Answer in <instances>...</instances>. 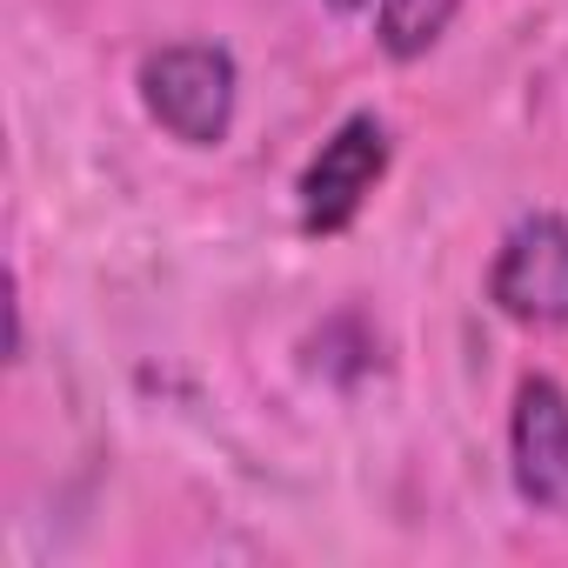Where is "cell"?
<instances>
[{"label":"cell","instance_id":"cell-1","mask_svg":"<svg viewBox=\"0 0 568 568\" xmlns=\"http://www.w3.org/2000/svg\"><path fill=\"white\" fill-rule=\"evenodd\" d=\"M141 101L148 114L187 141V148H221L227 128H234V101H241V74H234V54L214 48V41H174V48H154L141 61Z\"/></svg>","mask_w":568,"mask_h":568},{"label":"cell","instance_id":"cell-2","mask_svg":"<svg viewBox=\"0 0 568 568\" xmlns=\"http://www.w3.org/2000/svg\"><path fill=\"white\" fill-rule=\"evenodd\" d=\"M488 302L521 328H568V221L521 214L488 267Z\"/></svg>","mask_w":568,"mask_h":568},{"label":"cell","instance_id":"cell-3","mask_svg":"<svg viewBox=\"0 0 568 568\" xmlns=\"http://www.w3.org/2000/svg\"><path fill=\"white\" fill-rule=\"evenodd\" d=\"M382 174H388V128H382V114H348L322 141V154L302 168V181H295L302 227L308 234H342L368 207Z\"/></svg>","mask_w":568,"mask_h":568},{"label":"cell","instance_id":"cell-4","mask_svg":"<svg viewBox=\"0 0 568 568\" xmlns=\"http://www.w3.org/2000/svg\"><path fill=\"white\" fill-rule=\"evenodd\" d=\"M508 455H515V495L541 515H568V388L561 382L528 375L515 388Z\"/></svg>","mask_w":568,"mask_h":568},{"label":"cell","instance_id":"cell-5","mask_svg":"<svg viewBox=\"0 0 568 568\" xmlns=\"http://www.w3.org/2000/svg\"><path fill=\"white\" fill-rule=\"evenodd\" d=\"M462 0H375V41L388 61H422L448 28Z\"/></svg>","mask_w":568,"mask_h":568},{"label":"cell","instance_id":"cell-6","mask_svg":"<svg viewBox=\"0 0 568 568\" xmlns=\"http://www.w3.org/2000/svg\"><path fill=\"white\" fill-rule=\"evenodd\" d=\"M328 8H335V14H362V8H368V0H328Z\"/></svg>","mask_w":568,"mask_h":568}]
</instances>
